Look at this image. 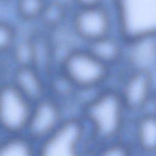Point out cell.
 I'll return each instance as SVG.
<instances>
[{"label":"cell","mask_w":156,"mask_h":156,"mask_svg":"<svg viewBox=\"0 0 156 156\" xmlns=\"http://www.w3.org/2000/svg\"><path fill=\"white\" fill-rule=\"evenodd\" d=\"M126 108L119 92H99L83 107V116L90 125L94 139L103 143L115 140L125 122Z\"/></svg>","instance_id":"6da1fadb"},{"label":"cell","mask_w":156,"mask_h":156,"mask_svg":"<svg viewBox=\"0 0 156 156\" xmlns=\"http://www.w3.org/2000/svg\"><path fill=\"white\" fill-rule=\"evenodd\" d=\"M112 6L125 43L156 37V0H112Z\"/></svg>","instance_id":"7a4b0ae2"},{"label":"cell","mask_w":156,"mask_h":156,"mask_svg":"<svg viewBox=\"0 0 156 156\" xmlns=\"http://www.w3.org/2000/svg\"><path fill=\"white\" fill-rule=\"evenodd\" d=\"M110 68L102 62L87 48H76L63 58L60 73L74 86L80 90H91L107 80Z\"/></svg>","instance_id":"3957f363"},{"label":"cell","mask_w":156,"mask_h":156,"mask_svg":"<svg viewBox=\"0 0 156 156\" xmlns=\"http://www.w3.org/2000/svg\"><path fill=\"white\" fill-rule=\"evenodd\" d=\"M114 24L113 10L106 4L73 10L71 26L78 38L87 43L112 34Z\"/></svg>","instance_id":"277c9868"},{"label":"cell","mask_w":156,"mask_h":156,"mask_svg":"<svg viewBox=\"0 0 156 156\" xmlns=\"http://www.w3.org/2000/svg\"><path fill=\"white\" fill-rule=\"evenodd\" d=\"M85 126L81 119H63L46 138L40 141L38 154L43 156L77 155L82 146Z\"/></svg>","instance_id":"5b68a950"},{"label":"cell","mask_w":156,"mask_h":156,"mask_svg":"<svg viewBox=\"0 0 156 156\" xmlns=\"http://www.w3.org/2000/svg\"><path fill=\"white\" fill-rule=\"evenodd\" d=\"M32 106L13 83L0 87V128L9 135L25 133Z\"/></svg>","instance_id":"8992f818"},{"label":"cell","mask_w":156,"mask_h":156,"mask_svg":"<svg viewBox=\"0 0 156 156\" xmlns=\"http://www.w3.org/2000/svg\"><path fill=\"white\" fill-rule=\"evenodd\" d=\"M63 119L58 101L45 96L33 104L25 133L34 141L40 142L53 132Z\"/></svg>","instance_id":"52a82bcc"},{"label":"cell","mask_w":156,"mask_h":156,"mask_svg":"<svg viewBox=\"0 0 156 156\" xmlns=\"http://www.w3.org/2000/svg\"><path fill=\"white\" fill-rule=\"evenodd\" d=\"M153 85L151 73L132 70L119 92L127 111L140 112L144 109L152 95Z\"/></svg>","instance_id":"ba28073f"},{"label":"cell","mask_w":156,"mask_h":156,"mask_svg":"<svg viewBox=\"0 0 156 156\" xmlns=\"http://www.w3.org/2000/svg\"><path fill=\"white\" fill-rule=\"evenodd\" d=\"M125 53L132 70H143L152 73L156 65V37H146L125 43Z\"/></svg>","instance_id":"9c48e42d"},{"label":"cell","mask_w":156,"mask_h":156,"mask_svg":"<svg viewBox=\"0 0 156 156\" xmlns=\"http://www.w3.org/2000/svg\"><path fill=\"white\" fill-rule=\"evenodd\" d=\"M12 83L33 104L46 96L44 80L33 65H20L15 73Z\"/></svg>","instance_id":"30bf717a"},{"label":"cell","mask_w":156,"mask_h":156,"mask_svg":"<svg viewBox=\"0 0 156 156\" xmlns=\"http://www.w3.org/2000/svg\"><path fill=\"white\" fill-rule=\"evenodd\" d=\"M126 43L119 36L110 34L87 43V49L108 67L118 63L124 56Z\"/></svg>","instance_id":"8fae6325"},{"label":"cell","mask_w":156,"mask_h":156,"mask_svg":"<svg viewBox=\"0 0 156 156\" xmlns=\"http://www.w3.org/2000/svg\"><path fill=\"white\" fill-rule=\"evenodd\" d=\"M135 136L137 145L143 152L156 153V113H145L138 119Z\"/></svg>","instance_id":"7c38bea8"},{"label":"cell","mask_w":156,"mask_h":156,"mask_svg":"<svg viewBox=\"0 0 156 156\" xmlns=\"http://www.w3.org/2000/svg\"><path fill=\"white\" fill-rule=\"evenodd\" d=\"M33 141L23 133L10 135L0 142V156H32L36 152Z\"/></svg>","instance_id":"4fadbf2b"},{"label":"cell","mask_w":156,"mask_h":156,"mask_svg":"<svg viewBox=\"0 0 156 156\" xmlns=\"http://www.w3.org/2000/svg\"><path fill=\"white\" fill-rule=\"evenodd\" d=\"M48 0H16V9L19 17L26 21L40 19Z\"/></svg>","instance_id":"5bb4252c"},{"label":"cell","mask_w":156,"mask_h":156,"mask_svg":"<svg viewBox=\"0 0 156 156\" xmlns=\"http://www.w3.org/2000/svg\"><path fill=\"white\" fill-rule=\"evenodd\" d=\"M16 32L7 22L0 20V54L9 51L14 45Z\"/></svg>","instance_id":"9a60e30c"},{"label":"cell","mask_w":156,"mask_h":156,"mask_svg":"<svg viewBox=\"0 0 156 156\" xmlns=\"http://www.w3.org/2000/svg\"><path fill=\"white\" fill-rule=\"evenodd\" d=\"M102 147L100 154L107 156H122L130 154L129 147L122 142H116L115 140L106 142Z\"/></svg>","instance_id":"2e32d148"},{"label":"cell","mask_w":156,"mask_h":156,"mask_svg":"<svg viewBox=\"0 0 156 156\" xmlns=\"http://www.w3.org/2000/svg\"><path fill=\"white\" fill-rule=\"evenodd\" d=\"M76 7L106 4L105 0H75Z\"/></svg>","instance_id":"e0dca14e"}]
</instances>
